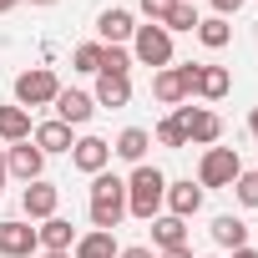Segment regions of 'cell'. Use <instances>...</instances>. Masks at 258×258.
<instances>
[{
  "label": "cell",
  "mask_w": 258,
  "mask_h": 258,
  "mask_svg": "<svg viewBox=\"0 0 258 258\" xmlns=\"http://www.w3.org/2000/svg\"><path fill=\"white\" fill-rule=\"evenodd\" d=\"M233 258H258V248H233Z\"/></svg>",
  "instance_id": "obj_37"
},
{
  "label": "cell",
  "mask_w": 258,
  "mask_h": 258,
  "mask_svg": "<svg viewBox=\"0 0 258 258\" xmlns=\"http://www.w3.org/2000/svg\"><path fill=\"white\" fill-rule=\"evenodd\" d=\"M31 142H36L46 157H51V152H71V147H76L71 126H66V121H56V116H51V121H41V126H31Z\"/></svg>",
  "instance_id": "obj_16"
},
{
  "label": "cell",
  "mask_w": 258,
  "mask_h": 258,
  "mask_svg": "<svg viewBox=\"0 0 258 258\" xmlns=\"http://www.w3.org/2000/svg\"><path fill=\"white\" fill-rule=\"evenodd\" d=\"M21 6V0H0V16H6V11H16Z\"/></svg>",
  "instance_id": "obj_38"
},
{
  "label": "cell",
  "mask_w": 258,
  "mask_h": 258,
  "mask_svg": "<svg viewBox=\"0 0 258 258\" xmlns=\"http://www.w3.org/2000/svg\"><path fill=\"white\" fill-rule=\"evenodd\" d=\"M91 101H96V106H106V111L126 106V101H132V76H111V71H96V91H91Z\"/></svg>",
  "instance_id": "obj_14"
},
{
  "label": "cell",
  "mask_w": 258,
  "mask_h": 258,
  "mask_svg": "<svg viewBox=\"0 0 258 258\" xmlns=\"http://www.w3.org/2000/svg\"><path fill=\"white\" fill-rule=\"evenodd\" d=\"M208 6H213V16H223V21H228V16H238V11H243V0H208Z\"/></svg>",
  "instance_id": "obj_32"
},
{
  "label": "cell",
  "mask_w": 258,
  "mask_h": 258,
  "mask_svg": "<svg viewBox=\"0 0 258 258\" xmlns=\"http://www.w3.org/2000/svg\"><path fill=\"white\" fill-rule=\"evenodd\" d=\"M248 132H253V142H258V106L248 111Z\"/></svg>",
  "instance_id": "obj_35"
},
{
  "label": "cell",
  "mask_w": 258,
  "mask_h": 258,
  "mask_svg": "<svg viewBox=\"0 0 258 258\" xmlns=\"http://www.w3.org/2000/svg\"><path fill=\"white\" fill-rule=\"evenodd\" d=\"M6 172L21 177V182H36V177L46 172V152H41L36 142H11V147H6Z\"/></svg>",
  "instance_id": "obj_10"
},
{
  "label": "cell",
  "mask_w": 258,
  "mask_h": 258,
  "mask_svg": "<svg viewBox=\"0 0 258 258\" xmlns=\"http://www.w3.org/2000/svg\"><path fill=\"white\" fill-rule=\"evenodd\" d=\"M198 66H203V61H187V66H177V76H182V86H187V101L198 96Z\"/></svg>",
  "instance_id": "obj_31"
},
{
  "label": "cell",
  "mask_w": 258,
  "mask_h": 258,
  "mask_svg": "<svg viewBox=\"0 0 258 258\" xmlns=\"http://www.w3.org/2000/svg\"><path fill=\"white\" fill-rule=\"evenodd\" d=\"M31 6H56V0H31Z\"/></svg>",
  "instance_id": "obj_40"
},
{
  "label": "cell",
  "mask_w": 258,
  "mask_h": 258,
  "mask_svg": "<svg viewBox=\"0 0 258 258\" xmlns=\"http://www.w3.org/2000/svg\"><path fill=\"white\" fill-rule=\"evenodd\" d=\"M51 106H56V121H66V126H86L91 111H96L91 91H76V86H61V96H56Z\"/></svg>",
  "instance_id": "obj_11"
},
{
  "label": "cell",
  "mask_w": 258,
  "mask_h": 258,
  "mask_svg": "<svg viewBox=\"0 0 258 258\" xmlns=\"http://www.w3.org/2000/svg\"><path fill=\"white\" fill-rule=\"evenodd\" d=\"M228 91H233L228 66H198V96H203V101H223Z\"/></svg>",
  "instance_id": "obj_23"
},
{
  "label": "cell",
  "mask_w": 258,
  "mask_h": 258,
  "mask_svg": "<svg viewBox=\"0 0 258 258\" xmlns=\"http://www.w3.org/2000/svg\"><path fill=\"white\" fill-rule=\"evenodd\" d=\"M71 66H76V71H86V76H96V71H101V41L76 46V51H71Z\"/></svg>",
  "instance_id": "obj_27"
},
{
  "label": "cell",
  "mask_w": 258,
  "mask_h": 258,
  "mask_svg": "<svg viewBox=\"0 0 258 258\" xmlns=\"http://www.w3.org/2000/svg\"><path fill=\"white\" fill-rule=\"evenodd\" d=\"M147 147H152V132H147V126H126V132L111 142V157H121V162H147Z\"/></svg>",
  "instance_id": "obj_17"
},
{
  "label": "cell",
  "mask_w": 258,
  "mask_h": 258,
  "mask_svg": "<svg viewBox=\"0 0 258 258\" xmlns=\"http://www.w3.org/2000/svg\"><path fill=\"white\" fill-rule=\"evenodd\" d=\"M233 198H238L243 208H258V172H238V177H233Z\"/></svg>",
  "instance_id": "obj_29"
},
{
  "label": "cell",
  "mask_w": 258,
  "mask_h": 258,
  "mask_svg": "<svg viewBox=\"0 0 258 258\" xmlns=\"http://www.w3.org/2000/svg\"><path fill=\"white\" fill-rule=\"evenodd\" d=\"M253 172H258V167H253Z\"/></svg>",
  "instance_id": "obj_43"
},
{
  "label": "cell",
  "mask_w": 258,
  "mask_h": 258,
  "mask_svg": "<svg viewBox=\"0 0 258 258\" xmlns=\"http://www.w3.org/2000/svg\"><path fill=\"white\" fill-rule=\"evenodd\" d=\"M162 198H167V177H162V167L137 162L132 177H126V213L142 218V223H152V218L162 213Z\"/></svg>",
  "instance_id": "obj_1"
},
{
  "label": "cell",
  "mask_w": 258,
  "mask_h": 258,
  "mask_svg": "<svg viewBox=\"0 0 258 258\" xmlns=\"http://www.w3.org/2000/svg\"><path fill=\"white\" fill-rule=\"evenodd\" d=\"M41 258H71V253H41Z\"/></svg>",
  "instance_id": "obj_39"
},
{
  "label": "cell",
  "mask_w": 258,
  "mask_h": 258,
  "mask_svg": "<svg viewBox=\"0 0 258 258\" xmlns=\"http://www.w3.org/2000/svg\"><path fill=\"white\" fill-rule=\"evenodd\" d=\"M152 96H157L162 106H182V101H187V86H182L177 66H162V71H152Z\"/></svg>",
  "instance_id": "obj_21"
},
{
  "label": "cell",
  "mask_w": 258,
  "mask_h": 258,
  "mask_svg": "<svg viewBox=\"0 0 258 258\" xmlns=\"http://www.w3.org/2000/svg\"><path fill=\"white\" fill-rule=\"evenodd\" d=\"M116 258H157V253H152V248H147V243H126V248H121V253H116Z\"/></svg>",
  "instance_id": "obj_33"
},
{
  "label": "cell",
  "mask_w": 258,
  "mask_h": 258,
  "mask_svg": "<svg viewBox=\"0 0 258 258\" xmlns=\"http://www.w3.org/2000/svg\"><path fill=\"white\" fill-rule=\"evenodd\" d=\"M71 167L86 172V177L106 172V167H111V142H106V137H76V147H71Z\"/></svg>",
  "instance_id": "obj_9"
},
{
  "label": "cell",
  "mask_w": 258,
  "mask_h": 258,
  "mask_svg": "<svg viewBox=\"0 0 258 258\" xmlns=\"http://www.w3.org/2000/svg\"><path fill=\"white\" fill-rule=\"evenodd\" d=\"M172 6H177V0H142V16H147V21H152V26H162V21H167V11H172Z\"/></svg>",
  "instance_id": "obj_30"
},
{
  "label": "cell",
  "mask_w": 258,
  "mask_h": 258,
  "mask_svg": "<svg viewBox=\"0 0 258 258\" xmlns=\"http://www.w3.org/2000/svg\"><path fill=\"white\" fill-rule=\"evenodd\" d=\"M172 116H177V126L187 132V147H218V137H223V116L213 111V106H172Z\"/></svg>",
  "instance_id": "obj_3"
},
{
  "label": "cell",
  "mask_w": 258,
  "mask_h": 258,
  "mask_svg": "<svg viewBox=\"0 0 258 258\" xmlns=\"http://www.w3.org/2000/svg\"><path fill=\"white\" fill-rule=\"evenodd\" d=\"M132 51L126 46H101V71H111V76H132Z\"/></svg>",
  "instance_id": "obj_26"
},
{
  "label": "cell",
  "mask_w": 258,
  "mask_h": 258,
  "mask_svg": "<svg viewBox=\"0 0 258 258\" xmlns=\"http://www.w3.org/2000/svg\"><path fill=\"white\" fill-rule=\"evenodd\" d=\"M157 142H162V147H172V152H182V147H187V132L177 126V116H162V121H157Z\"/></svg>",
  "instance_id": "obj_28"
},
{
  "label": "cell",
  "mask_w": 258,
  "mask_h": 258,
  "mask_svg": "<svg viewBox=\"0 0 258 258\" xmlns=\"http://www.w3.org/2000/svg\"><path fill=\"white\" fill-rule=\"evenodd\" d=\"M116 253H121L116 233H101V228L81 233V238H76V248H71V258H116Z\"/></svg>",
  "instance_id": "obj_19"
},
{
  "label": "cell",
  "mask_w": 258,
  "mask_h": 258,
  "mask_svg": "<svg viewBox=\"0 0 258 258\" xmlns=\"http://www.w3.org/2000/svg\"><path fill=\"white\" fill-rule=\"evenodd\" d=\"M213 243L228 248V253H233V248H248V223L233 218V213H218V218H213Z\"/></svg>",
  "instance_id": "obj_22"
},
{
  "label": "cell",
  "mask_w": 258,
  "mask_h": 258,
  "mask_svg": "<svg viewBox=\"0 0 258 258\" xmlns=\"http://www.w3.org/2000/svg\"><path fill=\"white\" fill-rule=\"evenodd\" d=\"M162 208H167L172 218H182V223H187V218L203 208V187H198L192 177H182V182H167V198H162Z\"/></svg>",
  "instance_id": "obj_13"
},
{
  "label": "cell",
  "mask_w": 258,
  "mask_h": 258,
  "mask_svg": "<svg viewBox=\"0 0 258 258\" xmlns=\"http://www.w3.org/2000/svg\"><path fill=\"white\" fill-rule=\"evenodd\" d=\"M157 258H192V248H167V253H157Z\"/></svg>",
  "instance_id": "obj_34"
},
{
  "label": "cell",
  "mask_w": 258,
  "mask_h": 258,
  "mask_svg": "<svg viewBox=\"0 0 258 258\" xmlns=\"http://www.w3.org/2000/svg\"><path fill=\"white\" fill-rule=\"evenodd\" d=\"M198 21H203V16H198V6L177 0V6L167 11V21H162V31H167V36H172V31H198Z\"/></svg>",
  "instance_id": "obj_25"
},
{
  "label": "cell",
  "mask_w": 258,
  "mask_h": 258,
  "mask_svg": "<svg viewBox=\"0 0 258 258\" xmlns=\"http://www.w3.org/2000/svg\"><path fill=\"white\" fill-rule=\"evenodd\" d=\"M6 182H11V172H6V152H0V192H6Z\"/></svg>",
  "instance_id": "obj_36"
},
{
  "label": "cell",
  "mask_w": 258,
  "mask_h": 258,
  "mask_svg": "<svg viewBox=\"0 0 258 258\" xmlns=\"http://www.w3.org/2000/svg\"><path fill=\"white\" fill-rule=\"evenodd\" d=\"M36 238H41V253H71L81 233H76L66 218H46V223L36 228Z\"/></svg>",
  "instance_id": "obj_15"
},
{
  "label": "cell",
  "mask_w": 258,
  "mask_h": 258,
  "mask_svg": "<svg viewBox=\"0 0 258 258\" xmlns=\"http://www.w3.org/2000/svg\"><path fill=\"white\" fill-rule=\"evenodd\" d=\"M31 253H41L36 228L21 223V218H6L0 223V258H31Z\"/></svg>",
  "instance_id": "obj_8"
},
{
  "label": "cell",
  "mask_w": 258,
  "mask_h": 258,
  "mask_svg": "<svg viewBox=\"0 0 258 258\" xmlns=\"http://www.w3.org/2000/svg\"><path fill=\"white\" fill-rule=\"evenodd\" d=\"M56 208H61V187H56V182H46V177L26 182V192H21L26 223H46V218H56Z\"/></svg>",
  "instance_id": "obj_7"
},
{
  "label": "cell",
  "mask_w": 258,
  "mask_h": 258,
  "mask_svg": "<svg viewBox=\"0 0 258 258\" xmlns=\"http://www.w3.org/2000/svg\"><path fill=\"white\" fill-rule=\"evenodd\" d=\"M132 61H137V66H152V71L172 66V36H167L162 26H137V36H132Z\"/></svg>",
  "instance_id": "obj_5"
},
{
  "label": "cell",
  "mask_w": 258,
  "mask_h": 258,
  "mask_svg": "<svg viewBox=\"0 0 258 258\" xmlns=\"http://www.w3.org/2000/svg\"><path fill=\"white\" fill-rule=\"evenodd\" d=\"M152 248L167 253V248H187V223L172 218V213H157L152 218Z\"/></svg>",
  "instance_id": "obj_18"
},
{
  "label": "cell",
  "mask_w": 258,
  "mask_h": 258,
  "mask_svg": "<svg viewBox=\"0 0 258 258\" xmlns=\"http://www.w3.org/2000/svg\"><path fill=\"white\" fill-rule=\"evenodd\" d=\"M121 218H126V177H116V172H96V177H91V228L116 233Z\"/></svg>",
  "instance_id": "obj_2"
},
{
  "label": "cell",
  "mask_w": 258,
  "mask_h": 258,
  "mask_svg": "<svg viewBox=\"0 0 258 258\" xmlns=\"http://www.w3.org/2000/svg\"><path fill=\"white\" fill-rule=\"evenodd\" d=\"M0 142H6V147L11 142H31V111L26 106H16V101L0 106Z\"/></svg>",
  "instance_id": "obj_20"
},
{
  "label": "cell",
  "mask_w": 258,
  "mask_h": 258,
  "mask_svg": "<svg viewBox=\"0 0 258 258\" xmlns=\"http://www.w3.org/2000/svg\"><path fill=\"white\" fill-rule=\"evenodd\" d=\"M238 172H243V162H238L233 147H208L203 162H198V187H203V192H208V187H233Z\"/></svg>",
  "instance_id": "obj_6"
},
{
  "label": "cell",
  "mask_w": 258,
  "mask_h": 258,
  "mask_svg": "<svg viewBox=\"0 0 258 258\" xmlns=\"http://www.w3.org/2000/svg\"><path fill=\"white\" fill-rule=\"evenodd\" d=\"M96 36H101V46H126V41H132L137 36V16L132 11H101L96 16Z\"/></svg>",
  "instance_id": "obj_12"
},
{
  "label": "cell",
  "mask_w": 258,
  "mask_h": 258,
  "mask_svg": "<svg viewBox=\"0 0 258 258\" xmlns=\"http://www.w3.org/2000/svg\"><path fill=\"white\" fill-rule=\"evenodd\" d=\"M187 6H192V0H187Z\"/></svg>",
  "instance_id": "obj_42"
},
{
  "label": "cell",
  "mask_w": 258,
  "mask_h": 258,
  "mask_svg": "<svg viewBox=\"0 0 258 258\" xmlns=\"http://www.w3.org/2000/svg\"><path fill=\"white\" fill-rule=\"evenodd\" d=\"M192 36H198L208 51H223V46L233 41V26H228L223 16H208V21H198V31H192Z\"/></svg>",
  "instance_id": "obj_24"
},
{
  "label": "cell",
  "mask_w": 258,
  "mask_h": 258,
  "mask_svg": "<svg viewBox=\"0 0 258 258\" xmlns=\"http://www.w3.org/2000/svg\"><path fill=\"white\" fill-rule=\"evenodd\" d=\"M61 96V81H56V71L51 66H31V71H21L16 76V106H51Z\"/></svg>",
  "instance_id": "obj_4"
},
{
  "label": "cell",
  "mask_w": 258,
  "mask_h": 258,
  "mask_svg": "<svg viewBox=\"0 0 258 258\" xmlns=\"http://www.w3.org/2000/svg\"><path fill=\"white\" fill-rule=\"evenodd\" d=\"M203 258H213V253H203Z\"/></svg>",
  "instance_id": "obj_41"
}]
</instances>
